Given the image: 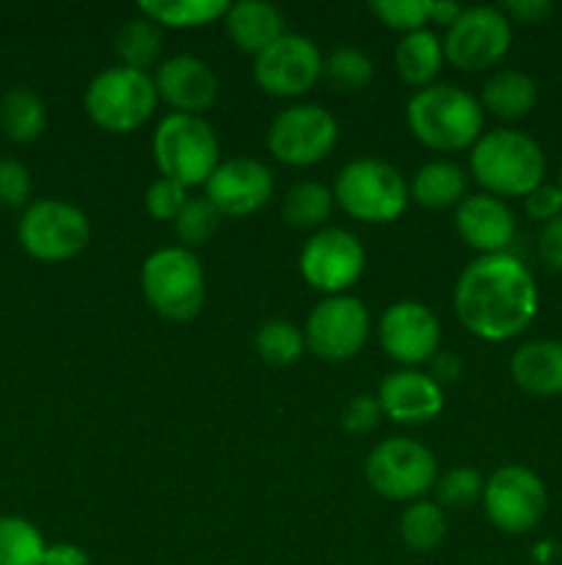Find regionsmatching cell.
Masks as SVG:
<instances>
[{
  "label": "cell",
  "instance_id": "6da1fadb",
  "mask_svg": "<svg viewBox=\"0 0 562 565\" xmlns=\"http://www.w3.org/2000/svg\"><path fill=\"white\" fill-rule=\"evenodd\" d=\"M452 303L468 334L507 342L527 331L538 315V285L512 254H485L461 270Z\"/></svg>",
  "mask_w": 562,
  "mask_h": 565
},
{
  "label": "cell",
  "instance_id": "cb8c5ba5",
  "mask_svg": "<svg viewBox=\"0 0 562 565\" xmlns=\"http://www.w3.org/2000/svg\"><path fill=\"white\" fill-rule=\"evenodd\" d=\"M466 171L452 160H430L417 171L411 188V199L428 210L457 207L466 193Z\"/></svg>",
  "mask_w": 562,
  "mask_h": 565
},
{
  "label": "cell",
  "instance_id": "f1b7e54d",
  "mask_svg": "<svg viewBox=\"0 0 562 565\" xmlns=\"http://www.w3.org/2000/svg\"><path fill=\"white\" fill-rule=\"evenodd\" d=\"M116 55H119V66L127 70L147 72L154 61L160 58V50H163V33L160 25H154L147 17H136V20L125 22L116 33L114 42Z\"/></svg>",
  "mask_w": 562,
  "mask_h": 565
},
{
  "label": "cell",
  "instance_id": "7402d4cb",
  "mask_svg": "<svg viewBox=\"0 0 562 565\" xmlns=\"http://www.w3.org/2000/svg\"><path fill=\"white\" fill-rule=\"evenodd\" d=\"M226 36L231 39L237 50L242 53L259 55L264 47L284 36V14L279 6L268 0H240L229 3V11L224 17Z\"/></svg>",
  "mask_w": 562,
  "mask_h": 565
},
{
  "label": "cell",
  "instance_id": "2e32d148",
  "mask_svg": "<svg viewBox=\"0 0 562 565\" xmlns=\"http://www.w3.org/2000/svg\"><path fill=\"white\" fill-rule=\"evenodd\" d=\"M378 342L395 362L413 367L439 353L441 323L430 307L419 301H397L380 315Z\"/></svg>",
  "mask_w": 562,
  "mask_h": 565
},
{
  "label": "cell",
  "instance_id": "74e56055",
  "mask_svg": "<svg viewBox=\"0 0 562 565\" xmlns=\"http://www.w3.org/2000/svg\"><path fill=\"white\" fill-rule=\"evenodd\" d=\"M187 199L191 196H187L185 185L160 177V180H154L152 185L147 188L143 204H147V213L152 215L154 221H171V224H174L176 215L182 213V207H185Z\"/></svg>",
  "mask_w": 562,
  "mask_h": 565
},
{
  "label": "cell",
  "instance_id": "44dd1931",
  "mask_svg": "<svg viewBox=\"0 0 562 565\" xmlns=\"http://www.w3.org/2000/svg\"><path fill=\"white\" fill-rule=\"evenodd\" d=\"M510 375L521 392L532 397L562 395V342H523L510 359Z\"/></svg>",
  "mask_w": 562,
  "mask_h": 565
},
{
  "label": "cell",
  "instance_id": "d6986e66",
  "mask_svg": "<svg viewBox=\"0 0 562 565\" xmlns=\"http://www.w3.org/2000/svg\"><path fill=\"white\" fill-rule=\"evenodd\" d=\"M455 230L468 248L485 254H507L516 237V215L490 193L463 196L455 210Z\"/></svg>",
  "mask_w": 562,
  "mask_h": 565
},
{
  "label": "cell",
  "instance_id": "b9f144b4",
  "mask_svg": "<svg viewBox=\"0 0 562 565\" xmlns=\"http://www.w3.org/2000/svg\"><path fill=\"white\" fill-rule=\"evenodd\" d=\"M538 252L551 270H562V215L543 224L538 237Z\"/></svg>",
  "mask_w": 562,
  "mask_h": 565
},
{
  "label": "cell",
  "instance_id": "836d02e7",
  "mask_svg": "<svg viewBox=\"0 0 562 565\" xmlns=\"http://www.w3.org/2000/svg\"><path fill=\"white\" fill-rule=\"evenodd\" d=\"M220 218L224 215L213 207L207 196L187 199L185 207H182V213L174 221V232L180 237L182 248H191L193 252L196 246H204L218 232Z\"/></svg>",
  "mask_w": 562,
  "mask_h": 565
},
{
  "label": "cell",
  "instance_id": "60d3db41",
  "mask_svg": "<svg viewBox=\"0 0 562 565\" xmlns=\"http://www.w3.org/2000/svg\"><path fill=\"white\" fill-rule=\"evenodd\" d=\"M499 9L505 11L507 20L523 22V25H538V22H543L554 11V6L549 0H507Z\"/></svg>",
  "mask_w": 562,
  "mask_h": 565
},
{
  "label": "cell",
  "instance_id": "4dcf8cb0",
  "mask_svg": "<svg viewBox=\"0 0 562 565\" xmlns=\"http://www.w3.org/2000/svg\"><path fill=\"white\" fill-rule=\"evenodd\" d=\"M44 535L22 516H0V565H42Z\"/></svg>",
  "mask_w": 562,
  "mask_h": 565
},
{
  "label": "cell",
  "instance_id": "ab89813d",
  "mask_svg": "<svg viewBox=\"0 0 562 565\" xmlns=\"http://www.w3.org/2000/svg\"><path fill=\"white\" fill-rule=\"evenodd\" d=\"M523 210H527L529 218L540 221V224H549V221L560 218L562 215L560 185H549V182L538 185L532 193L523 196Z\"/></svg>",
  "mask_w": 562,
  "mask_h": 565
},
{
  "label": "cell",
  "instance_id": "7a4b0ae2",
  "mask_svg": "<svg viewBox=\"0 0 562 565\" xmlns=\"http://www.w3.org/2000/svg\"><path fill=\"white\" fill-rule=\"evenodd\" d=\"M483 105L466 88L433 83L419 88L406 105V125L422 147L433 152H463L483 136Z\"/></svg>",
  "mask_w": 562,
  "mask_h": 565
},
{
  "label": "cell",
  "instance_id": "bcb514c9",
  "mask_svg": "<svg viewBox=\"0 0 562 565\" xmlns=\"http://www.w3.org/2000/svg\"><path fill=\"white\" fill-rule=\"evenodd\" d=\"M560 191H562V169H560Z\"/></svg>",
  "mask_w": 562,
  "mask_h": 565
},
{
  "label": "cell",
  "instance_id": "ffe728a7",
  "mask_svg": "<svg viewBox=\"0 0 562 565\" xmlns=\"http://www.w3.org/2000/svg\"><path fill=\"white\" fill-rule=\"evenodd\" d=\"M378 403L383 417L400 425H424L435 419L444 408V390L419 370H397L380 381Z\"/></svg>",
  "mask_w": 562,
  "mask_h": 565
},
{
  "label": "cell",
  "instance_id": "f35d334b",
  "mask_svg": "<svg viewBox=\"0 0 562 565\" xmlns=\"http://www.w3.org/2000/svg\"><path fill=\"white\" fill-rule=\"evenodd\" d=\"M380 417H383V408H380L378 395H356L342 408V428L347 434L361 436L378 428Z\"/></svg>",
  "mask_w": 562,
  "mask_h": 565
},
{
  "label": "cell",
  "instance_id": "603a6c76",
  "mask_svg": "<svg viewBox=\"0 0 562 565\" xmlns=\"http://www.w3.org/2000/svg\"><path fill=\"white\" fill-rule=\"evenodd\" d=\"M444 64V42L433 31L406 33L395 47V66L408 86L428 88L433 86L435 75Z\"/></svg>",
  "mask_w": 562,
  "mask_h": 565
},
{
  "label": "cell",
  "instance_id": "1f68e13d",
  "mask_svg": "<svg viewBox=\"0 0 562 565\" xmlns=\"http://www.w3.org/2000/svg\"><path fill=\"white\" fill-rule=\"evenodd\" d=\"M253 345H257L262 362L273 364V367H287V364H295L303 356L306 337L290 320H268L264 326H259Z\"/></svg>",
  "mask_w": 562,
  "mask_h": 565
},
{
  "label": "cell",
  "instance_id": "4316f807",
  "mask_svg": "<svg viewBox=\"0 0 562 565\" xmlns=\"http://www.w3.org/2000/svg\"><path fill=\"white\" fill-rule=\"evenodd\" d=\"M141 17L165 28H202L224 20L229 3L226 0H141Z\"/></svg>",
  "mask_w": 562,
  "mask_h": 565
},
{
  "label": "cell",
  "instance_id": "3957f363",
  "mask_svg": "<svg viewBox=\"0 0 562 565\" xmlns=\"http://www.w3.org/2000/svg\"><path fill=\"white\" fill-rule=\"evenodd\" d=\"M468 169L485 193L501 196H527L543 185L545 154L532 136L512 127H499L479 136L468 154Z\"/></svg>",
  "mask_w": 562,
  "mask_h": 565
},
{
  "label": "cell",
  "instance_id": "4fadbf2b",
  "mask_svg": "<svg viewBox=\"0 0 562 565\" xmlns=\"http://www.w3.org/2000/svg\"><path fill=\"white\" fill-rule=\"evenodd\" d=\"M339 141V125L312 103L281 110L268 127V149L284 166H314L328 158Z\"/></svg>",
  "mask_w": 562,
  "mask_h": 565
},
{
  "label": "cell",
  "instance_id": "8d00e7d4",
  "mask_svg": "<svg viewBox=\"0 0 562 565\" xmlns=\"http://www.w3.org/2000/svg\"><path fill=\"white\" fill-rule=\"evenodd\" d=\"M33 196V177L22 160L0 158V204L11 210H25Z\"/></svg>",
  "mask_w": 562,
  "mask_h": 565
},
{
  "label": "cell",
  "instance_id": "d4e9b609",
  "mask_svg": "<svg viewBox=\"0 0 562 565\" xmlns=\"http://www.w3.org/2000/svg\"><path fill=\"white\" fill-rule=\"evenodd\" d=\"M479 105L499 119H523L538 105V83L527 72L501 70L483 86Z\"/></svg>",
  "mask_w": 562,
  "mask_h": 565
},
{
  "label": "cell",
  "instance_id": "f546056e",
  "mask_svg": "<svg viewBox=\"0 0 562 565\" xmlns=\"http://www.w3.org/2000/svg\"><path fill=\"white\" fill-rule=\"evenodd\" d=\"M446 535L444 508L430 500H417L402 511L400 539L411 552L439 550Z\"/></svg>",
  "mask_w": 562,
  "mask_h": 565
},
{
  "label": "cell",
  "instance_id": "30bf717a",
  "mask_svg": "<svg viewBox=\"0 0 562 565\" xmlns=\"http://www.w3.org/2000/svg\"><path fill=\"white\" fill-rule=\"evenodd\" d=\"M483 508L488 522L507 535H523L538 527L549 508V494L540 475L532 469L501 467L485 480Z\"/></svg>",
  "mask_w": 562,
  "mask_h": 565
},
{
  "label": "cell",
  "instance_id": "8fae6325",
  "mask_svg": "<svg viewBox=\"0 0 562 565\" xmlns=\"http://www.w3.org/2000/svg\"><path fill=\"white\" fill-rule=\"evenodd\" d=\"M512 44V25L499 6H472L446 28L444 58L463 72L499 64Z\"/></svg>",
  "mask_w": 562,
  "mask_h": 565
},
{
  "label": "cell",
  "instance_id": "5b68a950",
  "mask_svg": "<svg viewBox=\"0 0 562 565\" xmlns=\"http://www.w3.org/2000/svg\"><path fill=\"white\" fill-rule=\"evenodd\" d=\"M334 202L361 224H391L406 213L411 188L386 160L356 158L336 174Z\"/></svg>",
  "mask_w": 562,
  "mask_h": 565
},
{
  "label": "cell",
  "instance_id": "8992f818",
  "mask_svg": "<svg viewBox=\"0 0 562 565\" xmlns=\"http://www.w3.org/2000/svg\"><path fill=\"white\" fill-rule=\"evenodd\" d=\"M152 154L160 174L185 188L204 185L220 163L218 138L209 121L174 110L154 127Z\"/></svg>",
  "mask_w": 562,
  "mask_h": 565
},
{
  "label": "cell",
  "instance_id": "5bb4252c",
  "mask_svg": "<svg viewBox=\"0 0 562 565\" xmlns=\"http://www.w3.org/2000/svg\"><path fill=\"white\" fill-rule=\"evenodd\" d=\"M323 53L312 39L284 33L270 47L253 55V81L270 97H303L323 77Z\"/></svg>",
  "mask_w": 562,
  "mask_h": 565
},
{
  "label": "cell",
  "instance_id": "9c48e42d",
  "mask_svg": "<svg viewBox=\"0 0 562 565\" xmlns=\"http://www.w3.org/2000/svg\"><path fill=\"white\" fill-rule=\"evenodd\" d=\"M369 489L383 500L417 502L439 480V461L433 452L408 436L386 439L375 447L364 463Z\"/></svg>",
  "mask_w": 562,
  "mask_h": 565
},
{
  "label": "cell",
  "instance_id": "e0dca14e",
  "mask_svg": "<svg viewBox=\"0 0 562 565\" xmlns=\"http://www.w3.org/2000/svg\"><path fill=\"white\" fill-rule=\"evenodd\" d=\"M204 196L213 202L220 215L242 218L257 213L273 196V174L264 163L253 158H231L218 163V169L204 182Z\"/></svg>",
  "mask_w": 562,
  "mask_h": 565
},
{
  "label": "cell",
  "instance_id": "277c9868",
  "mask_svg": "<svg viewBox=\"0 0 562 565\" xmlns=\"http://www.w3.org/2000/svg\"><path fill=\"white\" fill-rule=\"evenodd\" d=\"M141 290L149 307L171 323H187L204 307L207 281L191 248L165 246L141 265Z\"/></svg>",
  "mask_w": 562,
  "mask_h": 565
},
{
  "label": "cell",
  "instance_id": "d590c367",
  "mask_svg": "<svg viewBox=\"0 0 562 565\" xmlns=\"http://www.w3.org/2000/svg\"><path fill=\"white\" fill-rule=\"evenodd\" d=\"M369 11L383 22L386 28L406 33L422 31L430 22V0H375Z\"/></svg>",
  "mask_w": 562,
  "mask_h": 565
},
{
  "label": "cell",
  "instance_id": "ee69618b",
  "mask_svg": "<svg viewBox=\"0 0 562 565\" xmlns=\"http://www.w3.org/2000/svg\"><path fill=\"white\" fill-rule=\"evenodd\" d=\"M42 565H91L88 555L77 544H50Z\"/></svg>",
  "mask_w": 562,
  "mask_h": 565
},
{
  "label": "cell",
  "instance_id": "83f0119b",
  "mask_svg": "<svg viewBox=\"0 0 562 565\" xmlns=\"http://www.w3.org/2000/svg\"><path fill=\"white\" fill-rule=\"evenodd\" d=\"M334 204L336 202L331 188H325L323 182L303 180L287 191L281 213H284L287 224L295 226V230H323Z\"/></svg>",
  "mask_w": 562,
  "mask_h": 565
},
{
  "label": "cell",
  "instance_id": "ac0fdd59",
  "mask_svg": "<svg viewBox=\"0 0 562 565\" xmlns=\"http://www.w3.org/2000/svg\"><path fill=\"white\" fill-rule=\"evenodd\" d=\"M158 99L174 108V114L202 116L215 105L220 92L218 75L207 61L196 55H171L154 72Z\"/></svg>",
  "mask_w": 562,
  "mask_h": 565
},
{
  "label": "cell",
  "instance_id": "ba28073f",
  "mask_svg": "<svg viewBox=\"0 0 562 565\" xmlns=\"http://www.w3.org/2000/svg\"><path fill=\"white\" fill-rule=\"evenodd\" d=\"M86 213L64 199H36L17 221V241L39 263H66L88 246Z\"/></svg>",
  "mask_w": 562,
  "mask_h": 565
},
{
  "label": "cell",
  "instance_id": "f6af8a7d",
  "mask_svg": "<svg viewBox=\"0 0 562 565\" xmlns=\"http://www.w3.org/2000/svg\"><path fill=\"white\" fill-rule=\"evenodd\" d=\"M461 6L457 3H450V0H430V22H439V25H446L450 28L452 22L457 20V14H461Z\"/></svg>",
  "mask_w": 562,
  "mask_h": 565
},
{
  "label": "cell",
  "instance_id": "e575fe53",
  "mask_svg": "<svg viewBox=\"0 0 562 565\" xmlns=\"http://www.w3.org/2000/svg\"><path fill=\"white\" fill-rule=\"evenodd\" d=\"M435 505L452 508V511H466L474 502L483 500L485 478L472 467L450 469L435 480Z\"/></svg>",
  "mask_w": 562,
  "mask_h": 565
},
{
  "label": "cell",
  "instance_id": "d6a6232c",
  "mask_svg": "<svg viewBox=\"0 0 562 565\" xmlns=\"http://www.w3.org/2000/svg\"><path fill=\"white\" fill-rule=\"evenodd\" d=\"M323 75L334 83L339 92H358L367 86L375 75L372 58L358 47H336L323 61Z\"/></svg>",
  "mask_w": 562,
  "mask_h": 565
},
{
  "label": "cell",
  "instance_id": "7c38bea8",
  "mask_svg": "<svg viewBox=\"0 0 562 565\" xmlns=\"http://www.w3.org/2000/svg\"><path fill=\"white\" fill-rule=\"evenodd\" d=\"M301 276L312 290L328 296H342L356 285L367 265V252L353 232L342 226H323L303 243Z\"/></svg>",
  "mask_w": 562,
  "mask_h": 565
},
{
  "label": "cell",
  "instance_id": "52a82bcc",
  "mask_svg": "<svg viewBox=\"0 0 562 565\" xmlns=\"http://www.w3.org/2000/svg\"><path fill=\"white\" fill-rule=\"evenodd\" d=\"M88 119L105 132H132L149 121L158 108V88L149 72L110 66L94 75L83 94Z\"/></svg>",
  "mask_w": 562,
  "mask_h": 565
},
{
  "label": "cell",
  "instance_id": "7bdbcfd3",
  "mask_svg": "<svg viewBox=\"0 0 562 565\" xmlns=\"http://www.w3.org/2000/svg\"><path fill=\"white\" fill-rule=\"evenodd\" d=\"M430 379L435 381V384H455V381H461L463 375V362L455 356V353L450 351H439L433 359H430Z\"/></svg>",
  "mask_w": 562,
  "mask_h": 565
},
{
  "label": "cell",
  "instance_id": "9a60e30c",
  "mask_svg": "<svg viewBox=\"0 0 562 565\" xmlns=\"http://www.w3.org/2000/svg\"><path fill=\"white\" fill-rule=\"evenodd\" d=\"M306 348L325 362H345L364 348L369 337V312L361 298L328 296L312 309L306 320Z\"/></svg>",
  "mask_w": 562,
  "mask_h": 565
},
{
  "label": "cell",
  "instance_id": "484cf974",
  "mask_svg": "<svg viewBox=\"0 0 562 565\" xmlns=\"http://www.w3.org/2000/svg\"><path fill=\"white\" fill-rule=\"evenodd\" d=\"M47 127V105L31 88L14 86L0 97V130L14 143H31Z\"/></svg>",
  "mask_w": 562,
  "mask_h": 565
}]
</instances>
